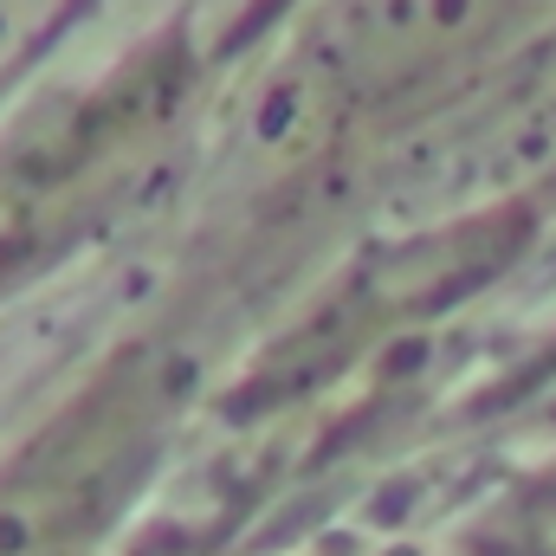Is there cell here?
Segmentation results:
<instances>
[{
    "mask_svg": "<svg viewBox=\"0 0 556 556\" xmlns=\"http://www.w3.org/2000/svg\"><path fill=\"white\" fill-rule=\"evenodd\" d=\"M505 13L511 0H350L343 39L363 78H415L479 46Z\"/></svg>",
    "mask_w": 556,
    "mask_h": 556,
    "instance_id": "6da1fadb",
    "label": "cell"
}]
</instances>
